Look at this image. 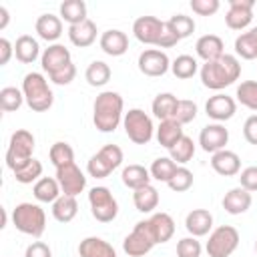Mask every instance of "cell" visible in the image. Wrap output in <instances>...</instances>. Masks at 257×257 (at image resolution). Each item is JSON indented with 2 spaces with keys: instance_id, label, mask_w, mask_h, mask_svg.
I'll list each match as a JSON object with an SVG mask.
<instances>
[{
  "instance_id": "cell-1",
  "label": "cell",
  "mask_w": 257,
  "mask_h": 257,
  "mask_svg": "<svg viewBox=\"0 0 257 257\" xmlns=\"http://www.w3.org/2000/svg\"><path fill=\"white\" fill-rule=\"evenodd\" d=\"M122 96L114 90H102L92 104V122L100 133H112L124 118Z\"/></svg>"
},
{
  "instance_id": "cell-2",
  "label": "cell",
  "mask_w": 257,
  "mask_h": 257,
  "mask_svg": "<svg viewBox=\"0 0 257 257\" xmlns=\"http://www.w3.org/2000/svg\"><path fill=\"white\" fill-rule=\"evenodd\" d=\"M199 74L203 86L211 90H221L225 86H231L241 76V62L233 54H223L213 62H205Z\"/></svg>"
},
{
  "instance_id": "cell-3",
  "label": "cell",
  "mask_w": 257,
  "mask_h": 257,
  "mask_svg": "<svg viewBox=\"0 0 257 257\" xmlns=\"http://www.w3.org/2000/svg\"><path fill=\"white\" fill-rule=\"evenodd\" d=\"M22 94H24L26 104L34 112H44L54 102L52 88L48 86V80L40 72H28L24 76V80H22Z\"/></svg>"
},
{
  "instance_id": "cell-4",
  "label": "cell",
  "mask_w": 257,
  "mask_h": 257,
  "mask_svg": "<svg viewBox=\"0 0 257 257\" xmlns=\"http://www.w3.org/2000/svg\"><path fill=\"white\" fill-rule=\"evenodd\" d=\"M12 225L16 231L38 239L46 229V213L36 203H18L12 211Z\"/></svg>"
},
{
  "instance_id": "cell-5",
  "label": "cell",
  "mask_w": 257,
  "mask_h": 257,
  "mask_svg": "<svg viewBox=\"0 0 257 257\" xmlns=\"http://www.w3.org/2000/svg\"><path fill=\"white\" fill-rule=\"evenodd\" d=\"M34 143H36L34 135L26 128H18V131L12 133L10 143H8V151H6V167L12 173L32 159Z\"/></svg>"
},
{
  "instance_id": "cell-6",
  "label": "cell",
  "mask_w": 257,
  "mask_h": 257,
  "mask_svg": "<svg viewBox=\"0 0 257 257\" xmlns=\"http://www.w3.org/2000/svg\"><path fill=\"white\" fill-rule=\"evenodd\" d=\"M122 128H124L128 141H133L135 145L151 143V139L155 137V131H157L153 124V118L143 108H131L128 112H124Z\"/></svg>"
},
{
  "instance_id": "cell-7",
  "label": "cell",
  "mask_w": 257,
  "mask_h": 257,
  "mask_svg": "<svg viewBox=\"0 0 257 257\" xmlns=\"http://www.w3.org/2000/svg\"><path fill=\"white\" fill-rule=\"evenodd\" d=\"M155 245H157L155 233H153V229H151L149 219H145V221H139V223L133 227V231L124 237V241H122V251H124L128 257H143V255H147Z\"/></svg>"
},
{
  "instance_id": "cell-8",
  "label": "cell",
  "mask_w": 257,
  "mask_h": 257,
  "mask_svg": "<svg viewBox=\"0 0 257 257\" xmlns=\"http://www.w3.org/2000/svg\"><path fill=\"white\" fill-rule=\"evenodd\" d=\"M239 247V231L231 225H221L209 233L207 255L209 257H231Z\"/></svg>"
},
{
  "instance_id": "cell-9",
  "label": "cell",
  "mask_w": 257,
  "mask_h": 257,
  "mask_svg": "<svg viewBox=\"0 0 257 257\" xmlns=\"http://www.w3.org/2000/svg\"><path fill=\"white\" fill-rule=\"evenodd\" d=\"M90 213L100 223H110L118 215V203L108 187H92L88 191Z\"/></svg>"
},
{
  "instance_id": "cell-10",
  "label": "cell",
  "mask_w": 257,
  "mask_h": 257,
  "mask_svg": "<svg viewBox=\"0 0 257 257\" xmlns=\"http://www.w3.org/2000/svg\"><path fill=\"white\" fill-rule=\"evenodd\" d=\"M60 185V191L62 195H70V197H76L84 191L86 187V177L84 173L76 167V163H70V165H64L60 169H56V177H54Z\"/></svg>"
},
{
  "instance_id": "cell-11",
  "label": "cell",
  "mask_w": 257,
  "mask_h": 257,
  "mask_svg": "<svg viewBox=\"0 0 257 257\" xmlns=\"http://www.w3.org/2000/svg\"><path fill=\"white\" fill-rule=\"evenodd\" d=\"M171 68V60L167 52L159 48H147L139 54V70L145 76H163Z\"/></svg>"
},
{
  "instance_id": "cell-12",
  "label": "cell",
  "mask_w": 257,
  "mask_h": 257,
  "mask_svg": "<svg viewBox=\"0 0 257 257\" xmlns=\"http://www.w3.org/2000/svg\"><path fill=\"white\" fill-rule=\"evenodd\" d=\"M163 28H165V22L159 20L157 16H139L133 22V34L143 44H155L157 46L161 40Z\"/></svg>"
},
{
  "instance_id": "cell-13",
  "label": "cell",
  "mask_w": 257,
  "mask_h": 257,
  "mask_svg": "<svg viewBox=\"0 0 257 257\" xmlns=\"http://www.w3.org/2000/svg\"><path fill=\"white\" fill-rule=\"evenodd\" d=\"M229 143V131L221 122H211L201 128L199 133V145L205 153L215 155L217 151H223Z\"/></svg>"
},
{
  "instance_id": "cell-14",
  "label": "cell",
  "mask_w": 257,
  "mask_h": 257,
  "mask_svg": "<svg viewBox=\"0 0 257 257\" xmlns=\"http://www.w3.org/2000/svg\"><path fill=\"white\" fill-rule=\"evenodd\" d=\"M253 0H229V10L225 14V24L231 30H243L253 20Z\"/></svg>"
},
{
  "instance_id": "cell-15",
  "label": "cell",
  "mask_w": 257,
  "mask_h": 257,
  "mask_svg": "<svg viewBox=\"0 0 257 257\" xmlns=\"http://www.w3.org/2000/svg\"><path fill=\"white\" fill-rule=\"evenodd\" d=\"M235 110H237L235 98L229 96V94H223V92H217V94L209 96V100L205 102V112L215 122H225V120L233 118Z\"/></svg>"
},
{
  "instance_id": "cell-16",
  "label": "cell",
  "mask_w": 257,
  "mask_h": 257,
  "mask_svg": "<svg viewBox=\"0 0 257 257\" xmlns=\"http://www.w3.org/2000/svg\"><path fill=\"white\" fill-rule=\"evenodd\" d=\"M72 58H70V50L64 46V44H50L48 48H44L42 56H40V64H42V70L50 74L62 70L66 64H70Z\"/></svg>"
},
{
  "instance_id": "cell-17",
  "label": "cell",
  "mask_w": 257,
  "mask_h": 257,
  "mask_svg": "<svg viewBox=\"0 0 257 257\" xmlns=\"http://www.w3.org/2000/svg\"><path fill=\"white\" fill-rule=\"evenodd\" d=\"M211 167L221 177H235V175L241 173V159L235 151L223 149V151H217L211 157Z\"/></svg>"
},
{
  "instance_id": "cell-18",
  "label": "cell",
  "mask_w": 257,
  "mask_h": 257,
  "mask_svg": "<svg viewBox=\"0 0 257 257\" xmlns=\"http://www.w3.org/2000/svg\"><path fill=\"white\" fill-rule=\"evenodd\" d=\"M100 50L108 56H122L126 50H128V36L122 32V30H116V28H110V30H104L100 34Z\"/></svg>"
},
{
  "instance_id": "cell-19",
  "label": "cell",
  "mask_w": 257,
  "mask_h": 257,
  "mask_svg": "<svg viewBox=\"0 0 257 257\" xmlns=\"http://www.w3.org/2000/svg\"><path fill=\"white\" fill-rule=\"evenodd\" d=\"M185 229L191 233V237H203L213 229V215L207 209H193L185 217Z\"/></svg>"
},
{
  "instance_id": "cell-20",
  "label": "cell",
  "mask_w": 257,
  "mask_h": 257,
  "mask_svg": "<svg viewBox=\"0 0 257 257\" xmlns=\"http://www.w3.org/2000/svg\"><path fill=\"white\" fill-rule=\"evenodd\" d=\"M195 50H197V56L199 58H203L205 62H213V60H217V58H221L225 54L223 52L225 50V44H223L221 36H217V34H205V36H201L197 40Z\"/></svg>"
},
{
  "instance_id": "cell-21",
  "label": "cell",
  "mask_w": 257,
  "mask_h": 257,
  "mask_svg": "<svg viewBox=\"0 0 257 257\" xmlns=\"http://www.w3.org/2000/svg\"><path fill=\"white\" fill-rule=\"evenodd\" d=\"M251 193L245 191L243 187H233L225 193L223 197V209L229 215H241L251 207Z\"/></svg>"
},
{
  "instance_id": "cell-22",
  "label": "cell",
  "mask_w": 257,
  "mask_h": 257,
  "mask_svg": "<svg viewBox=\"0 0 257 257\" xmlns=\"http://www.w3.org/2000/svg\"><path fill=\"white\" fill-rule=\"evenodd\" d=\"M155 135H157L159 145L165 147V149H173V147L185 137V133H183V124H179L175 118L161 120L159 126H157V131H155Z\"/></svg>"
},
{
  "instance_id": "cell-23",
  "label": "cell",
  "mask_w": 257,
  "mask_h": 257,
  "mask_svg": "<svg viewBox=\"0 0 257 257\" xmlns=\"http://www.w3.org/2000/svg\"><path fill=\"white\" fill-rule=\"evenodd\" d=\"M80 257H116L114 247L100 237H86L78 243Z\"/></svg>"
},
{
  "instance_id": "cell-24",
  "label": "cell",
  "mask_w": 257,
  "mask_h": 257,
  "mask_svg": "<svg viewBox=\"0 0 257 257\" xmlns=\"http://www.w3.org/2000/svg\"><path fill=\"white\" fill-rule=\"evenodd\" d=\"M34 30L42 40L54 42L62 34V20H60V16H54V14H42L36 18Z\"/></svg>"
},
{
  "instance_id": "cell-25",
  "label": "cell",
  "mask_w": 257,
  "mask_h": 257,
  "mask_svg": "<svg viewBox=\"0 0 257 257\" xmlns=\"http://www.w3.org/2000/svg\"><path fill=\"white\" fill-rule=\"evenodd\" d=\"M68 38L74 46L78 48H86L90 46L94 40H96V24L86 18L84 22L80 24H74V26H68Z\"/></svg>"
},
{
  "instance_id": "cell-26",
  "label": "cell",
  "mask_w": 257,
  "mask_h": 257,
  "mask_svg": "<svg viewBox=\"0 0 257 257\" xmlns=\"http://www.w3.org/2000/svg\"><path fill=\"white\" fill-rule=\"evenodd\" d=\"M14 54L22 64H32L40 54V44L36 38H32L30 34H22L16 38L14 42Z\"/></svg>"
},
{
  "instance_id": "cell-27",
  "label": "cell",
  "mask_w": 257,
  "mask_h": 257,
  "mask_svg": "<svg viewBox=\"0 0 257 257\" xmlns=\"http://www.w3.org/2000/svg\"><path fill=\"white\" fill-rule=\"evenodd\" d=\"M149 223H151V229L155 233V239H157V245L159 243H167L173 235H175V221L169 213H153L149 217Z\"/></svg>"
},
{
  "instance_id": "cell-28",
  "label": "cell",
  "mask_w": 257,
  "mask_h": 257,
  "mask_svg": "<svg viewBox=\"0 0 257 257\" xmlns=\"http://www.w3.org/2000/svg\"><path fill=\"white\" fill-rule=\"evenodd\" d=\"M120 179H122V185L124 187L137 191V189H141L145 185H151V179L153 177H151V171L145 169L143 165H128V167L122 169Z\"/></svg>"
},
{
  "instance_id": "cell-29",
  "label": "cell",
  "mask_w": 257,
  "mask_h": 257,
  "mask_svg": "<svg viewBox=\"0 0 257 257\" xmlns=\"http://www.w3.org/2000/svg\"><path fill=\"white\" fill-rule=\"evenodd\" d=\"M32 193H34V199H36L38 203H54V201L62 195L58 181L52 179V177H42V179H38V181L34 183V187H32Z\"/></svg>"
},
{
  "instance_id": "cell-30",
  "label": "cell",
  "mask_w": 257,
  "mask_h": 257,
  "mask_svg": "<svg viewBox=\"0 0 257 257\" xmlns=\"http://www.w3.org/2000/svg\"><path fill=\"white\" fill-rule=\"evenodd\" d=\"M78 213V201L76 197L70 195H60L54 203H52V217L58 223H70Z\"/></svg>"
},
{
  "instance_id": "cell-31",
  "label": "cell",
  "mask_w": 257,
  "mask_h": 257,
  "mask_svg": "<svg viewBox=\"0 0 257 257\" xmlns=\"http://www.w3.org/2000/svg\"><path fill=\"white\" fill-rule=\"evenodd\" d=\"M133 203L141 213H153L159 207V191L153 185H145L133 191Z\"/></svg>"
},
{
  "instance_id": "cell-32",
  "label": "cell",
  "mask_w": 257,
  "mask_h": 257,
  "mask_svg": "<svg viewBox=\"0 0 257 257\" xmlns=\"http://www.w3.org/2000/svg\"><path fill=\"white\" fill-rule=\"evenodd\" d=\"M60 20L68 22V26L84 22L86 20V4L82 0H64L60 4Z\"/></svg>"
},
{
  "instance_id": "cell-33",
  "label": "cell",
  "mask_w": 257,
  "mask_h": 257,
  "mask_svg": "<svg viewBox=\"0 0 257 257\" xmlns=\"http://www.w3.org/2000/svg\"><path fill=\"white\" fill-rule=\"evenodd\" d=\"M177 102L179 98L173 94V92H161L155 96L151 108H153V114L159 118V120H167V118H173L175 114V108H177Z\"/></svg>"
},
{
  "instance_id": "cell-34",
  "label": "cell",
  "mask_w": 257,
  "mask_h": 257,
  "mask_svg": "<svg viewBox=\"0 0 257 257\" xmlns=\"http://www.w3.org/2000/svg\"><path fill=\"white\" fill-rule=\"evenodd\" d=\"M235 52L245 60L257 58V26L235 38Z\"/></svg>"
},
{
  "instance_id": "cell-35",
  "label": "cell",
  "mask_w": 257,
  "mask_h": 257,
  "mask_svg": "<svg viewBox=\"0 0 257 257\" xmlns=\"http://www.w3.org/2000/svg\"><path fill=\"white\" fill-rule=\"evenodd\" d=\"M110 66L106 64V62H102V60H92L88 66H86V70H84V78H86V82L90 84V86H94V88H98V86H104L108 80H110Z\"/></svg>"
},
{
  "instance_id": "cell-36",
  "label": "cell",
  "mask_w": 257,
  "mask_h": 257,
  "mask_svg": "<svg viewBox=\"0 0 257 257\" xmlns=\"http://www.w3.org/2000/svg\"><path fill=\"white\" fill-rule=\"evenodd\" d=\"M177 169H179V165L171 159V157H159V159H155L153 161V165H151V177L155 179V181H161V183H169L171 179H173V175L177 173Z\"/></svg>"
},
{
  "instance_id": "cell-37",
  "label": "cell",
  "mask_w": 257,
  "mask_h": 257,
  "mask_svg": "<svg viewBox=\"0 0 257 257\" xmlns=\"http://www.w3.org/2000/svg\"><path fill=\"white\" fill-rule=\"evenodd\" d=\"M14 179L22 185H30V183H36L38 179H42V163L38 159H30L28 163H24L20 169L14 171Z\"/></svg>"
},
{
  "instance_id": "cell-38",
  "label": "cell",
  "mask_w": 257,
  "mask_h": 257,
  "mask_svg": "<svg viewBox=\"0 0 257 257\" xmlns=\"http://www.w3.org/2000/svg\"><path fill=\"white\" fill-rule=\"evenodd\" d=\"M171 70L177 78H191L197 74L199 70V62L197 58H193L191 54H181L171 62Z\"/></svg>"
},
{
  "instance_id": "cell-39",
  "label": "cell",
  "mask_w": 257,
  "mask_h": 257,
  "mask_svg": "<svg viewBox=\"0 0 257 257\" xmlns=\"http://www.w3.org/2000/svg\"><path fill=\"white\" fill-rule=\"evenodd\" d=\"M169 157L177 163V165H187L193 157H195V143L191 137H183L173 149H169Z\"/></svg>"
},
{
  "instance_id": "cell-40",
  "label": "cell",
  "mask_w": 257,
  "mask_h": 257,
  "mask_svg": "<svg viewBox=\"0 0 257 257\" xmlns=\"http://www.w3.org/2000/svg\"><path fill=\"white\" fill-rule=\"evenodd\" d=\"M48 157H50V163H52L56 169L74 163V151H72V147H70L68 143H64V141L54 143V145L50 147V151H48Z\"/></svg>"
},
{
  "instance_id": "cell-41",
  "label": "cell",
  "mask_w": 257,
  "mask_h": 257,
  "mask_svg": "<svg viewBox=\"0 0 257 257\" xmlns=\"http://www.w3.org/2000/svg\"><path fill=\"white\" fill-rule=\"evenodd\" d=\"M235 96L249 110H257V80H243L237 86Z\"/></svg>"
},
{
  "instance_id": "cell-42",
  "label": "cell",
  "mask_w": 257,
  "mask_h": 257,
  "mask_svg": "<svg viewBox=\"0 0 257 257\" xmlns=\"http://www.w3.org/2000/svg\"><path fill=\"white\" fill-rule=\"evenodd\" d=\"M24 102V94L22 90H18L16 86H4L0 90V108L4 112H14L22 106Z\"/></svg>"
},
{
  "instance_id": "cell-43",
  "label": "cell",
  "mask_w": 257,
  "mask_h": 257,
  "mask_svg": "<svg viewBox=\"0 0 257 257\" xmlns=\"http://www.w3.org/2000/svg\"><path fill=\"white\" fill-rule=\"evenodd\" d=\"M169 26L175 30V34L183 40V38H187V36H191L193 32H195V20L191 18V16H187V14H175V16H171L169 20Z\"/></svg>"
},
{
  "instance_id": "cell-44",
  "label": "cell",
  "mask_w": 257,
  "mask_h": 257,
  "mask_svg": "<svg viewBox=\"0 0 257 257\" xmlns=\"http://www.w3.org/2000/svg\"><path fill=\"white\" fill-rule=\"evenodd\" d=\"M195 116H197V102L195 100H189V98H179L173 118L179 124H189V122L195 120Z\"/></svg>"
},
{
  "instance_id": "cell-45",
  "label": "cell",
  "mask_w": 257,
  "mask_h": 257,
  "mask_svg": "<svg viewBox=\"0 0 257 257\" xmlns=\"http://www.w3.org/2000/svg\"><path fill=\"white\" fill-rule=\"evenodd\" d=\"M167 185H169V189L175 191V193H185V191H189V189L193 187V173H191L187 167H179L177 173L173 175V179H171Z\"/></svg>"
},
{
  "instance_id": "cell-46",
  "label": "cell",
  "mask_w": 257,
  "mask_h": 257,
  "mask_svg": "<svg viewBox=\"0 0 257 257\" xmlns=\"http://www.w3.org/2000/svg\"><path fill=\"white\" fill-rule=\"evenodd\" d=\"M98 155L102 157V161H104L112 171L118 169V167L122 165V159H124L122 149H120L118 145H104V147L98 151Z\"/></svg>"
},
{
  "instance_id": "cell-47",
  "label": "cell",
  "mask_w": 257,
  "mask_h": 257,
  "mask_svg": "<svg viewBox=\"0 0 257 257\" xmlns=\"http://www.w3.org/2000/svg\"><path fill=\"white\" fill-rule=\"evenodd\" d=\"M201 243L197 237H183L177 243V257H201Z\"/></svg>"
},
{
  "instance_id": "cell-48",
  "label": "cell",
  "mask_w": 257,
  "mask_h": 257,
  "mask_svg": "<svg viewBox=\"0 0 257 257\" xmlns=\"http://www.w3.org/2000/svg\"><path fill=\"white\" fill-rule=\"evenodd\" d=\"M86 171H88V175L94 177V179H104V177H108V175L112 173V169L102 161V157H100L98 153L92 155V157L88 159V163H86Z\"/></svg>"
},
{
  "instance_id": "cell-49",
  "label": "cell",
  "mask_w": 257,
  "mask_h": 257,
  "mask_svg": "<svg viewBox=\"0 0 257 257\" xmlns=\"http://www.w3.org/2000/svg\"><path fill=\"white\" fill-rule=\"evenodd\" d=\"M219 0H191V10L199 16H213L219 10Z\"/></svg>"
},
{
  "instance_id": "cell-50",
  "label": "cell",
  "mask_w": 257,
  "mask_h": 257,
  "mask_svg": "<svg viewBox=\"0 0 257 257\" xmlns=\"http://www.w3.org/2000/svg\"><path fill=\"white\" fill-rule=\"evenodd\" d=\"M239 187H243L249 193L257 191V165H251L239 173Z\"/></svg>"
},
{
  "instance_id": "cell-51",
  "label": "cell",
  "mask_w": 257,
  "mask_h": 257,
  "mask_svg": "<svg viewBox=\"0 0 257 257\" xmlns=\"http://www.w3.org/2000/svg\"><path fill=\"white\" fill-rule=\"evenodd\" d=\"M74 76H76V66L70 62V64H66L62 70H58V72L50 74L48 78H50L54 84H58V86H64V84H70V82L74 80Z\"/></svg>"
},
{
  "instance_id": "cell-52",
  "label": "cell",
  "mask_w": 257,
  "mask_h": 257,
  "mask_svg": "<svg viewBox=\"0 0 257 257\" xmlns=\"http://www.w3.org/2000/svg\"><path fill=\"white\" fill-rule=\"evenodd\" d=\"M24 257H52V249L42 241H34L26 247Z\"/></svg>"
},
{
  "instance_id": "cell-53",
  "label": "cell",
  "mask_w": 257,
  "mask_h": 257,
  "mask_svg": "<svg viewBox=\"0 0 257 257\" xmlns=\"http://www.w3.org/2000/svg\"><path fill=\"white\" fill-rule=\"evenodd\" d=\"M243 137L249 145L257 147V114H251L243 124Z\"/></svg>"
},
{
  "instance_id": "cell-54",
  "label": "cell",
  "mask_w": 257,
  "mask_h": 257,
  "mask_svg": "<svg viewBox=\"0 0 257 257\" xmlns=\"http://www.w3.org/2000/svg\"><path fill=\"white\" fill-rule=\"evenodd\" d=\"M181 38L175 34V30L169 26V22H165V28H163V34H161V40H159V48H171V46H175L177 42H179Z\"/></svg>"
},
{
  "instance_id": "cell-55",
  "label": "cell",
  "mask_w": 257,
  "mask_h": 257,
  "mask_svg": "<svg viewBox=\"0 0 257 257\" xmlns=\"http://www.w3.org/2000/svg\"><path fill=\"white\" fill-rule=\"evenodd\" d=\"M12 54H14V44L8 38H0V66L8 64Z\"/></svg>"
},
{
  "instance_id": "cell-56",
  "label": "cell",
  "mask_w": 257,
  "mask_h": 257,
  "mask_svg": "<svg viewBox=\"0 0 257 257\" xmlns=\"http://www.w3.org/2000/svg\"><path fill=\"white\" fill-rule=\"evenodd\" d=\"M8 20H10V16H8V10H6L4 6H0V30H2V28H6Z\"/></svg>"
},
{
  "instance_id": "cell-57",
  "label": "cell",
  "mask_w": 257,
  "mask_h": 257,
  "mask_svg": "<svg viewBox=\"0 0 257 257\" xmlns=\"http://www.w3.org/2000/svg\"><path fill=\"white\" fill-rule=\"evenodd\" d=\"M255 253H257V239H255Z\"/></svg>"
}]
</instances>
